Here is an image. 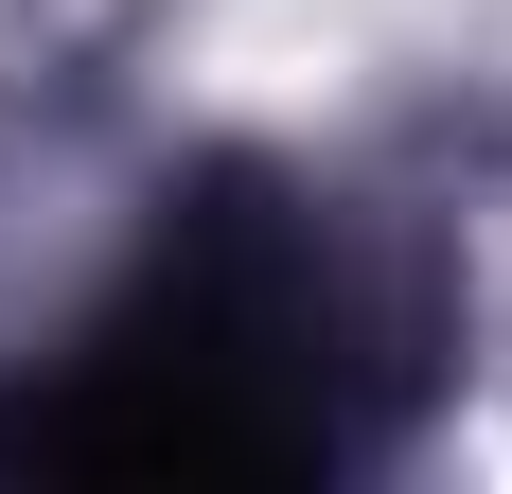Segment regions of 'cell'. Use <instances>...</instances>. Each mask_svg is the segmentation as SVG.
Listing matches in <instances>:
<instances>
[{"instance_id": "cell-1", "label": "cell", "mask_w": 512, "mask_h": 494, "mask_svg": "<svg viewBox=\"0 0 512 494\" xmlns=\"http://www.w3.org/2000/svg\"><path fill=\"white\" fill-rule=\"evenodd\" d=\"M371 371H407V353H389V300L354 283V247L301 195H212L71 336L53 389L0 406V459H53V477H301V459L371 442Z\"/></svg>"}]
</instances>
